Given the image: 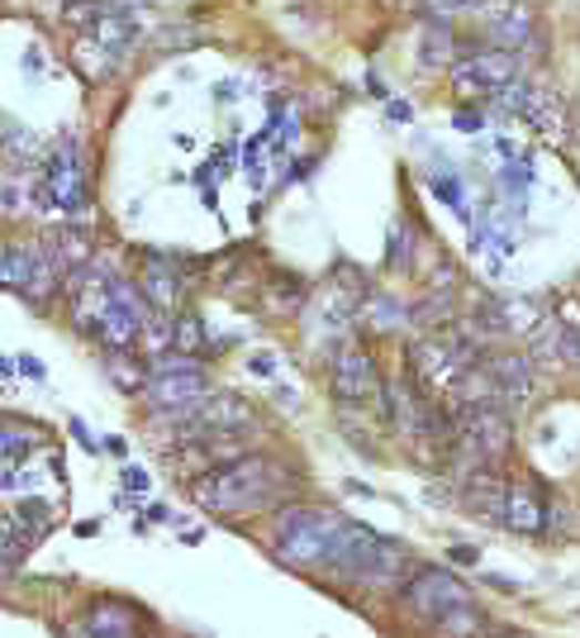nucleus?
<instances>
[{
  "instance_id": "nucleus-12",
  "label": "nucleus",
  "mask_w": 580,
  "mask_h": 638,
  "mask_svg": "<svg viewBox=\"0 0 580 638\" xmlns=\"http://www.w3.org/2000/svg\"><path fill=\"white\" fill-rule=\"evenodd\" d=\"M486 39L490 48H505V53H524V48L538 43V20L534 10L519 6V0H509V6H499L486 14Z\"/></svg>"
},
{
  "instance_id": "nucleus-16",
  "label": "nucleus",
  "mask_w": 580,
  "mask_h": 638,
  "mask_svg": "<svg viewBox=\"0 0 580 638\" xmlns=\"http://www.w3.org/2000/svg\"><path fill=\"white\" fill-rule=\"evenodd\" d=\"M362 319L372 329H400V325H410V310L400 306V300H391V296H372L362 306Z\"/></svg>"
},
{
  "instance_id": "nucleus-6",
  "label": "nucleus",
  "mask_w": 580,
  "mask_h": 638,
  "mask_svg": "<svg viewBox=\"0 0 580 638\" xmlns=\"http://www.w3.org/2000/svg\"><path fill=\"white\" fill-rule=\"evenodd\" d=\"M400 596H405L410 615H418L424 625H433V619H438L443 610H453V605L472 600V586H466L457 572H447V567L414 563L410 577H405V586H400Z\"/></svg>"
},
{
  "instance_id": "nucleus-3",
  "label": "nucleus",
  "mask_w": 580,
  "mask_h": 638,
  "mask_svg": "<svg viewBox=\"0 0 580 638\" xmlns=\"http://www.w3.org/2000/svg\"><path fill=\"white\" fill-rule=\"evenodd\" d=\"M343 524H348V515H338V510L286 501V505H277V515H271V557L286 567L319 572V563H324V553Z\"/></svg>"
},
{
  "instance_id": "nucleus-4",
  "label": "nucleus",
  "mask_w": 580,
  "mask_h": 638,
  "mask_svg": "<svg viewBox=\"0 0 580 638\" xmlns=\"http://www.w3.org/2000/svg\"><path fill=\"white\" fill-rule=\"evenodd\" d=\"M414 362H418V372L428 377V387L453 391V381L466 372V367L480 362V343L462 325H447V329L428 333V339L414 348Z\"/></svg>"
},
{
  "instance_id": "nucleus-17",
  "label": "nucleus",
  "mask_w": 580,
  "mask_h": 638,
  "mask_svg": "<svg viewBox=\"0 0 580 638\" xmlns=\"http://www.w3.org/2000/svg\"><path fill=\"white\" fill-rule=\"evenodd\" d=\"M447 58H453V29H447V20H433L424 29V68H438Z\"/></svg>"
},
{
  "instance_id": "nucleus-11",
  "label": "nucleus",
  "mask_w": 580,
  "mask_h": 638,
  "mask_svg": "<svg viewBox=\"0 0 580 638\" xmlns=\"http://www.w3.org/2000/svg\"><path fill=\"white\" fill-rule=\"evenodd\" d=\"M480 362H486V372L495 377V391H499V405L505 410H524L534 401V358L528 353H490Z\"/></svg>"
},
{
  "instance_id": "nucleus-19",
  "label": "nucleus",
  "mask_w": 580,
  "mask_h": 638,
  "mask_svg": "<svg viewBox=\"0 0 580 638\" xmlns=\"http://www.w3.org/2000/svg\"><path fill=\"white\" fill-rule=\"evenodd\" d=\"M490 0H424V10L433 20H453V14H466V10H486Z\"/></svg>"
},
{
  "instance_id": "nucleus-10",
  "label": "nucleus",
  "mask_w": 580,
  "mask_h": 638,
  "mask_svg": "<svg viewBox=\"0 0 580 638\" xmlns=\"http://www.w3.org/2000/svg\"><path fill=\"white\" fill-rule=\"evenodd\" d=\"M43 191L58 210H82L86 205V177H82V157H76V143H58L53 157H48V177Z\"/></svg>"
},
{
  "instance_id": "nucleus-14",
  "label": "nucleus",
  "mask_w": 580,
  "mask_h": 638,
  "mask_svg": "<svg viewBox=\"0 0 580 638\" xmlns=\"http://www.w3.org/2000/svg\"><path fill=\"white\" fill-rule=\"evenodd\" d=\"M134 610L128 605H120V600H95L91 605V619H86V629H91V638H134Z\"/></svg>"
},
{
  "instance_id": "nucleus-7",
  "label": "nucleus",
  "mask_w": 580,
  "mask_h": 638,
  "mask_svg": "<svg viewBox=\"0 0 580 638\" xmlns=\"http://www.w3.org/2000/svg\"><path fill=\"white\" fill-rule=\"evenodd\" d=\"M58 281H62V267L53 263L48 244H14L0 258V286H10V291H20L29 300H48L58 291Z\"/></svg>"
},
{
  "instance_id": "nucleus-21",
  "label": "nucleus",
  "mask_w": 580,
  "mask_h": 638,
  "mask_svg": "<svg viewBox=\"0 0 580 638\" xmlns=\"http://www.w3.org/2000/svg\"><path fill=\"white\" fill-rule=\"evenodd\" d=\"M453 557H457V563H476V548H466V544H457V553H453Z\"/></svg>"
},
{
  "instance_id": "nucleus-18",
  "label": "nucleus",
  "mask_w": 580,
  "mask_h": 638,
  "mask_svg": "<svg viewBox=\"0 0 580 638\" xmlns=\"http://www.w3.org/2000/svg\"><path fill=\"white\" fill-rule=\"evenodd\" d=\"M34 449V429L24 424H0V457H20Z\"/></svg>"
},
{
  "instance_id": "nucleus-9",
  "label": "nucleus",
  "mask_w": 580,
  "mask_h": 638,
  "mask_svg": "<svg viewBox=\"0 0 580 638\" xmlns=\"http://www.w3.org/2000/svg\"><path fill=\"white\" fill-rule=\"evenodd\" d=\"M514 76H524L519 53H505V48H476L472 58H462L453 68V82L466 95H495L505 91Z\"/></svg>"
},
{
  "instance_id": "nucleus-8",
  "label": "nucleus",
  "mask_w": 580,
  "mask_h": 638,
  "mask_svg": "<svg viewBox=\"0 0 580 638\" xmlns=\"http://www.w3.org/2000/svg\"><path fill=\"white\" fill-rule=\"evenodd\" d=\"M329 391L338 395L343 405H366L381 395V372H376V358L358 343H338L329 353Z\"/></svg>"
},
{
  "instance_id": "nucleus-2",
  "label": "nucleus",
  "mask_w": 580,
  "mask_h": 638,
  "mask_svg": "<svg viewBox=\"0 0 580 638\" xmlns=\"http://www.w3.org/2000/svg\"><path fill=\"white\" fill-rule=\"evenodd\" d=\"M410 567L414 563L405 544H395V538L366 529V524H352V519L338 529L324 563H319V572H329V577L348 586H362V591H395V586H405Z\"/></svg>"
},
{
  "instance_id": "nucleus-20",
  "label": "nucleus",
  "mask_w": 580,
  "mask_h": 638,
  "mask_svg": "<svg viewBox=\"0 0 580 638\" xmlns=\"http://www.w3.org/2000/svg\"><path fill=\"white\" fill-rule=\"evenodd\" d=\"M124 482H128V486H138V491H143V486H148V476H143L138 467H128V472H124Z\"/></svg>"
},
{
  "instance_id": "nucleus-22",
  "label": "nucleus",
  "mask_w": 580,
  "mask_h": 638,
  "mask_svg": "<svg viewBox=\"0 0 580 638\" xmlns=\"http://www.w3.org/2000/svg\"><path fill=\"white\" fill-rule=\"evenodd\" d=\"M0 258H6V238H0Z\"/></svg>"
},
{
  "instance_id": "nucleus-15",
  "label": "nucleus",
  "mask_w": 580,
  "mask_h": 638,
  "mask_svg": "<svg viewBox=\"0 0 580 638\" xmlns=\"http://www.w3.org/2000/svg\"><path fill=\"white\" fill-rule=\"evenodd\" d=\"M433 634L438 638H480L486 634V610H480L476 600H462L453 610H443L433 619Z\"/></svg>"
},
{
  "instance_id": "nucleus-1",
  "label": "nucleus",
  "mask_w": 580,
  "mask_h": 638,
  "mask_svg": "<svg viewBox=\"0 0 580 638\" xmlns=\"http://www.w3.org/2000/svg\"><path fill=\"white\" fill-rule=\"evenodd\" d=\"M296 486H300V476H296V467H286L281 457L238 453L229 462L205 467V476L196 482V501L209 515L238 519V515H262V510L286 505Z\"/></svg>"
},
{
  "instance_id": "nucleus-13",
  "label": "nucleus",
  "mask_w": 580,
  "mask_h": 638,
  "mask_svg": "<svg viewBox=\"0 0 580 638\" xmlns=\"http://www.w3.org/2000/svg\"><path fill=\"white\" fill-rule=\"evenodd\" d=\"M499 524L514 534H542L547 529V505L534 486H509L505 491V510H499Z\"/></svg>"
},
{
  "instance_id": "nucleus-5",
  "label": "nucleus",
  "mask_w": 580,
  "mask_h": 638,
  "mask_svg": "<svg viewBox=\"0 0 580 638\" xmlns=\"http://www.w3.org/2000/svg\"><path fill=\"white\" fill-rule=\"evenodd\" d=\"M457 443L472 457V467H495L514 443V424L505 405H462L457 420Z\"/></svg>"
}]
</instances>
